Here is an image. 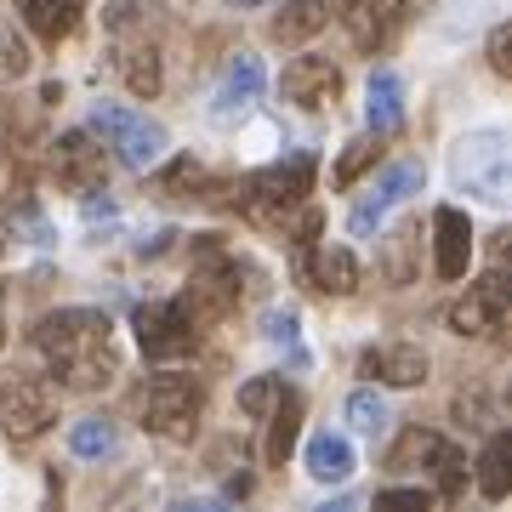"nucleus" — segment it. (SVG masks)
<instances>
[{
    "label": "nucleus",
    "instance_id": "23",
    "mask_svg": "<svg viewBox=\"0 0 512 512\" xmlns=\"http://www.w3.org/2000/svg\"><path fill=\"white\" fill-rule=\"evenodd\" d=\"M262 342H268V348H279L296 370L308 365V348H302V319H296V308H268V313H262Z\"/></svg>",
    "mask_w": 512,
    "mask_h": 512
},
{
    "label": "nucleus",
    "instance_id": "41",
    "mask_svg": "<svg viewBox=\"0 0 512 512\" xmlns=\"http://www.w3.org/2000/svg\"><path fill=\"white\" fill-rule=\"evenodd\" d=\"M234 6H262V0H234Z\"/></svg>",
    "mask_w": 512,
    "mask_h": 512
},
{
    "label": "nucleus",
    "instance_id": "30",
    "mask_svg": "<svg viewBox=\"0 0 512 512\" xmlns=\"http://www.w3.org/2000/svg\"><path fill=\"white\" fill-rule=\"evenodd\" d=\"M154 188H160L165 200H177V194H188V188H205V165L183 154V160H171L160 177H154Z\"/></svg>",
    "mask_w": 512,
    "mask_h": 512
},
{
    "label": "nucleus",
    "instance_id": "14",
    "mask_svg": "<svg viewBox=\"0 0 512 512\" xmlns=\"http://www.w3.org/2000/svg\"><path fill=\"white\" fill-rule=\"evenodd\" d=\"M114 69H120V80H126L131 97H154L160 92V46L143 35H126L120 23H114Z\"/></svg>",
    "mask_w": 512,
    "mask_h": 512
},
{
    "label": "nucleus",
    "instance_id": "34",
    "mask_svg": "<svg viewBox=\"0 0 512 512\" xmlns=\"http://www.w3.org/2000/svg\"><path fill=\"white\" fill-rule=\"evenodd\" d=\"M23 69H29V52H23V40L0 35V80H18Z\"/></svg>",
    "mask_w": 512,
    "mask_h": 512
},
{
    "label": "nucleus",
    "instance_id": "32",
    "mask_svg": "<svg viewBox=\"0 0 512 512\" xmlns=\"http://www.w3.org/2000/svg\"><path fill=\"white\" fill-rule=\"evenodd\" d=\"M126 120H131V109H120V103H92V131H97V137H109V143H114Z\"/></svg>",
    "mask_w": 512,
    "mask_h": 512
},
{
    "label": "nucleus",
    "instance_id": "17",
    "mask_svg": "<svg viewBox=\"0 0 512 512\" xmlns=\"http://www.w3.org/2000/svg\"><path fill=\"white\" fill-rule=\"evenodd\" d=\"M296 251H302V262H308V279L319 285V291H330V296H353V291H359V262H353L342 245L313 256V239H308V245H296Z\"/></svg>",
    "mask_w": 512,
    "mask_h": 512
},
{
    "label": "nucleus",
    "instance_id": "36",
    "mask_svg": "<svg viewBox=\"0 0 512 512\" xmlns=\"http://www.w3.org/2000/svg\"><path fill=\"white\" fill-rule=\"evenodd\" d=\"M376 501H382V507H427L433 495H427V490H382Z\"/></svg>",
    "mask_w": 512,
    "mask_h": 512
},
{
    "label": "nucleus",
    "instance_id": "13",
    "mask_svg": "<svg viewBox=\"0 0 512 512\" xmlns=\"http://www.w3.org/2000/svg\"><path fill=\"white\" fill-rule=\"evenodd\" d=\"M433 268H439V279H467V268H473V222L456 205L433 211Z\"/></svg>",
    "mask_w": 512,
    "mask_h": 512
},
{
    "label": "nucleus",
    "instance_id": "15",
    "mask_svg": "<svg viewBox=\"0 0 512 512\" xmlns=\"http://www.w3.org/2000/svg\"><path fill=\"white\" fill-rule=\"evenodd\" d=\"M365 376H376L387 387H416L427 382V353L416 342H382V348L365 353Z\"/></svg>",
    "mask_w": 512,
    "mask_h": 512
},
{
    "label": "nucleus",
    "instance_id": "11",
    "mask_svg": "<svg viewBox=\"0 0 512 512\" xmlns=\"http://www.w3.org/2000/svg\"><path fill=\"white\" fill-rule=\"evenodd\" d=\"M501 325H507V279L501 274L467 285V296L450 308V330L456 336H495Z\"/></svg>",
    "mask_w": 512,
    "mask_h": 512
},
{
    "label": "nucleus",
    "instance_id": "7",
    "mask_svg": "<svg viewBox=\"0 0 512 512\" xmlns=\"http://www.w3.org/2000/svg\"><path fill=\"white\" fill-rule=\"evenodd\" d=\"M421 183H427V171H421V160H393L382 171V177H376V183H370V194L359 205H353L348 211V228L359 239L370 234V228H376V222L387 217V211H393V205L399 200H410V194H421Z\"/></svg>",
    "mask_w": 512,
    "mask_h": 512
},
{
    "label": "nucleus",
    "instance_id": "1",
    "mask_svg": "<svg viewBox=\"0 0 512 512\" xmlns=\"http://www.w3.org/2000/svg\"><path fill=\"white\" fill-rule=\"evenodd\" d=\"M109 330L114 325L103 308H57L35 325V348L63 376V387L92 393V387L114 382V370H120V353H114Z\"/></svg>",
    "mask_w": 512,
    "mask_h": 512
},
{
    "label": "nucleus",
    "instance_id": "22",
    "mask_svg": "<svg viewBox=\"0 0 512 512\" xmlns=\"http://www.w3.org/2000/svg\"><path fill=\"white\" fill-rule=\"evenodd\" d=\"M325 0H291L285 12H279L274 23H268V35L279 40V46H296V40H308V35H319L325 29Z\"/></svg>",
    "mask_w": 512,
    "mask_h": 512
},
{
    "label": "nucleus",
    "instance_id": "25",
    "mask_svg": "<svg viewBox=\"0 0 512 512\" xmlns=\"http://www.w3.org/2000/svg\"><path fill=\"white\" fill-rule=\"evenodd\" d=\"M507 433H490V444H484V456H478V490H484V501H507L512 478H507Z\"/></svg>",
    "mask_w": 512,
    "mask_h": 512
},
{
    "label": "nucleus",
    "instance_id": "18",
    "mask_svg": "<svg viewBox=\"0 0 512 512\" xmlns=\"http://www.w3.org/2000/svg\"><path fill=\"white\" fill-rule=\"evenodd\" d=\"M365 120H370V131H376V137H382V131H393L404 120V80L393 69L370 74V86H365Z\"/></svg>",
    "mask_w": 512,
    "mask_h": 512
},
{
    "label": "nucleus",
    "instance_id": "28",
    "mask_svg": "<svg viewBox=\"0 0 512 512\" xmlns=\"http://www.w3.org/2000/svg\"><path fill=\"white\" fill-rule=\"evenodd\" d=\"M376 154H382V148H376V131H370V137H353V143L342 148L336 171H330V183H336V188H353V177H359V171H370V165H376Z\"/></svg>",
    "mask_w": 512,
    "mask_h": 512
},
{
    "label": "nucleus",
    "instance_id": "9",
    "mask_svg": "<svg viewBox=\"0 0 512 512\" xmlns=\"http://www.w3.org/2000/svg\"><path fill=\"white\" fill-rule=\"evenodd\" d=\"M285 97L291 103H302L308 114H325V109H336V97H342V69L330 63V57H291L285 63Z\"/></svg>",
    "mask_w": 512,
    "mask_h": 512
},
{
    "label": "nucleus",
    "instance_id": "5",
    "mask_svg": "<svg viewBox=\"0 0 512 512\" xmlns=\"http://www.w3.org/2000/svg\"><path fill=\"white\" fill-rule=\"evenodd\" d=\"M131 325H137V342L154 365H171V359H188V353L200 348V319L183 308V296L177 302H143V308L131 313Z\"/></svg>",
    "mask_w": 512,
    "mask_h": 512
},
{
    "label": "nucleus",
    "instance_id": "20",
    "mask_svg": "<svg viewBox=\"0 0 512 512\" xmlns=\"http://www.w3.org/2000/svg\"><path fill=\"white\" fill-rule=\"evenodd\" d=\"M296 433H302V393L296 387H285L279 393V404L268 410V467H285V456L296 450Z\"/></svg>",
    "mask_w": 512,
    "mask_h": 512
},
{
    "label": "nucleus",
    "instance_id": "2",
    "mask_svg": "<svg viewBox=\"0 0 512 512\" xmlns=\"http://www.w3.org/2000/svg\"><path fill=\"white\" fill-rule=\"evenodd\" d=\"M450 177L456 188L478 194L484 205H507V183H512V154L501 131H467L450 148Z\"/></svg>",
    "mask_w": 512,
    "mask_h": 512
},
{
    "label": "nucleus",
    "instance_id": "3",
    "mask_svg": "<svg viewBox=\"0 0 512 512\" xmlns=\"http://www.w3.org/2000/svg\"><path fill=\"white\" fill-rule=\"evenodd\" d=\"M313 171H319V160H313L308 148H296L291 160H279V165H268V171L245 177V194H239V205H245L256 222L291 217L296 205L313 194Z\"/></svg>",
    "mask_w": 512,
    "mask_h": 512
},
{
    "label": "nucleus",
    "instance_id": "35",
    "mask_svg": "<svg viewBox=\"0 0 512 512\" xmlns=\"http://www.w3.org/2000/svg\"><path fill=\"white\" fill-rule=\"evenodd\" d=\"M512 35H507V23H501V29H495V35H490V69L495 74H501V80H507V74H512Z\"/></svg>",
    "mask_w": 512,
    "mask_h": 512
},
{
    "label": "nucleus",
    "instance_id": "27",
    "mask_svg": "<svg viewBox=\"0 0 512 512\" xmlns=\"http://www.w3.org/2000/svg\"><path fill=\"white\" fill-rule=\"evenodd\" d=\"M416 228H393L387 234V251H382V274L393 279V285H410L416 279Z\"/></svg>",
    "mask_w": 512,
    "mask_h": 512
},
{
    "label": "nucleus",
    "instance_id": "8",
    "mask_svg": "<svg viewBox=\"0 0 512 512\" xmlns=\"http://www.w3.org/2000/svg\"><path fill=\"white\" fill-rule=\"evenodd\" d=\"M404 6L410 0H325V12L348 23L353 46H365V52H376V46H387V40L399 35Z\"/></svg>",
    "mask_w": 512,
    "mask_h": 512
},
{
    "label": "nucleus",
    "instance_id": "26",
    "mask_svg": "<svg viewBox=\"0 0 512 512\" xmlns=\"http://www.w3.org/2000/svg\"><path fill=\"white\" fill-rule=\"evenodd\" d=\"M348 421H353V433H365V439H382L387 433V399L376 393V387H359V393H348Z\"/></svg>",
    "mask_w": 512,
    "mask_h": 512
},
{
    "label": "nucleus",
    "instance_id": "40",
    "mask_svg": "<svg viewBox=\"0 0 512 512\" xmlns=\"http://www.w3.org/2000/svg\"><path fill=\"white\" fill-rule=\"evenodd\" d=\"M0 302H6V291H0ZM0 342H6V319H0Z\"/></svg>",
    "mask_w": 512,
    "mask_h": 512
},
{
    "label": "nucleus",
    "instance_id": "19",
    "mask_svg": "<svg viewBox=\"0 0 512 512\" xmlns=\"http://www.w3.org/2000/svg\"><path fill=\"white\" fill-rule=\"evenodd\" d=\"M308 478H319V484H342V478L353 473V467H359V461H353V444L342 439V433H313L308 439Z\"/></svg>",
    "mask_w": 512,
    "mask_h": 512
},
{
    "label": "nucleus",
    "instance_id": "33",
    "mask_svg": "<svg viewBox=\"0 0 512 512\" xmlns=\"http://www.w3.org/2000/svg\"><path fill=\"white\" fill-rule=\"evenodd\" d=\"M12 228H23V234H29V245H52V222L40 217L35 205H23V211H12Z\"/></svg>",
    "mask_w": 512,
    "mask_h": 512
},
{
    "label": "nucleus",
    "instance_id": "29",
    "mask_svg": "<svg viewBox=\"0 0 512 512\" xmlns=\"http://www.w3.org/2000/svg\"><path fill=\"white\" fill-rule=\"evenodd\" d=\"M444 450V439L439 433H427V427H410L393 450H387V467H410V461H433Z\"/></svg>",
    "mask_w": 512,
    "mask_h": 512
},
{
    "label": "nucleus",
    "instance_id": "39",
    "mask_svg": "<svg viewBox=\"0 0 512 512\" xmlns=\"http://www.w3.org/2000/svg\"><path fill=\"white\" fill-rule=\"evenodd\" d=\"M222 490L234 495V501H239V495H251V473H234V478H228V484H222Z\"/></svg>",
    "mask_w": 512,
    "mask_h": 512
},
{
    "label": "nucleus",
    "instance_id": "6",
    "mask_svg": "<svg viewBox=\"0 0 512 512\" xmlns=\"http://www.w3.org/2000/svg\"><path fill=\"white\" fill-rule=\"evenodd\" d=\"M57 421V387L52 382H12L0 393V427H6V439H40L46 427Z\"/></svg>",
    "mask_w": 512,
    "mask_h": 512
},
{
    "label": "nucleus",
    "instance_id": "24",
    "mask_svg": "<svg viewBox=\"0 0 512 512\" xmlns=\"http://www.w3.org/2000/svg\"><path fill=\"white\" fill-rule=\"evenodd\" d=\"M69 450L80 461H103V456H114V450H120V433H114V421L86 416V421H74V427H69Z\"/></svg>",
    "mask_w": 512,
    "mask_h": 512
},
{
    "label": "nucleus",
    "instance_id": "12",
    "mask_svg": "<svg viewBox=\"0 0 512 512\" xmlns=\"http://www.w3.org/2000/svg\"><path fill=\"white\" fill-rule=\"evenodd\" d=\"M262 80H268V74H262V63L239 52L234 63H228V74L217 80V92H211V120H217V126H239V120L256 109Z\"/></svg>",
    "mask_w": 512,
    "mask_h": 512
},
{
    "label": "nucleus",
    "instance_id": "10",
    "mask_svg": "<svg viewBox=\"0 0 512 512\" xmlns=\"http://www.w3.org/2000/svg\"><path fill=\"white\" fill-rule=\"evenodd\" d=\"M52 171H57V183L63 188L86 194V188H103L109 160H103V148H97L92 131H63V137L52 143Z\"/></svg>",
    "mask_w": 512,
    "mask_h": 512
},
{
    "label": "nucleus",
    "instance_id": "31",
    "mask_svg": "<svg viewBox=\"0 0 512 512\" xmlns=\"http://www.w3.org/2000/svg\"><path fill=\"white\" fill-rule=\"evenodd\" d=\"M279 393H285V376H251V382L239 387V410L245 416H268L279 404Z\"/></svg>",
    "mask_w": 512,
    "mask_h": 512
},
{
    "label": "nucleus",
    "instance_id": "37",
    "mask_svg": "<svg viewBox=\"0 0 512 512\" xmlns=\"http://www.w3.org/2000/svg\"><path fill=\"white\" fill-rule=\"evenodd\" d=\"M86 222H114V200H97V188H86Z\"/></svg>",
    "mask_w": 512,
    "mask_h": 512
},
{
    "label": "nucleus",
    "instance_id": "21",
    "mask_svg": "<svg viewBox=\"0 0 512 512\" xmlns=\"http://www.w3.org/2000/svg\"><path fill=\"white\" fill-rule=\"evenodd\" d=\"M23 23L35 29L40 40H69L74 23H80V0H23Z\"/></svg>",
    "mask_w": 512,
    "mask_h": 512
},
{
    "label": "nucleus",
    "instance_id": "38",
    "mask_svg": "<svg viewBox=\"0 0 512 512\" xmlns=\"http://www.w3.org/2000/svg\"><path fill=\"white\" fill-rule=\"evenodd\" d=\"M165 245H171V234H165V228H160V234H148V239H137V256H160Z\"/></svg>",
    "mask_w": 512,
    "mask_h": 512
},
{
    "label": "nucleus",
    "instance_id": "16",
    "mask_svg": "<svg viewBox=\"0 0 512 512\" xmlns=\"http://www.w3.org/2000/svg\"><path fill=\"white\" fill-rule=\"evenodd\" d=\"M114 148H120V160H126L131 171H154V165L165 160L171 137H165L160 120H143V114H131L126 126H120V137H114Z\"/></svg>",
    "mask_w": 512,
    "mask_h": 512
},
{
    "label": "nucleus",
    "instance_id": "4",
    "mask_svg": "<svg viewBox=\"0 0 512 512\" xmlns=\"http://www.w3.org/2000/svg\"><path fill=\"white\" fill-rule=\"evenodd\" d=\"M205 410V387L188 370H160L143 387V427L160 439H194V421Z\"/></svg>",
    "mask_w": 512,
    "mask_h": 512
}]
</instances>
